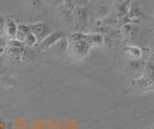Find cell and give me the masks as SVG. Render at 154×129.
<instances>
[{"label":"cell","instance_id":"7","mask_svg":"<svg viewBox=\"0 0 154 129\" xmlns=\"http://www.w3.org/2000/svg\"><path fill=\"white\" fill-rule=\"evenodd\" d=\"M22 44L24 45V46H25V47L31 48V47H33L34 45H36L38 44V40H37V38L34 36L33 33L30 32V33H28V35L26 36L25 40L23 41Z\"/></svg>","mask_w":154,"mask_h":129},{"label":"cell","instance_id":"8","mask_svg":"<svg viewBox=\"0 0 154 129\" xmlns=\"http://www.w3.org/2000/svg\"><path fill=\"white\" fill-rule=\"evenodd\" d=\"M110 5L108 4H104V5H100L98 8V14L101 17H107L110 13Z\"/></svg>","mask_w":154,"mask_h":129},{"label":"cell","instance_id":"17","mask_svg":"<svg viewBox=\"0 0 154 129\" xmlns=\"http://www.w3.org/2000/svg\"><path fill=\"white\" fill-rule=\"evenodd\" d=\"M0 69H1V62H0Z\"/></svg>","mask_w":154,"mask_h":129},{"label":"cell","instance_id":"9","mask_svg":"<svg viewBox=\"0 0 154 129\" xmlns=\"http://www.w3.org/2000/svg\"><path fill=\"white\" fill-rule=\"evenodd\" d=\"M63 2H64V6H65V9L69 11H71V12H74V10L76 9V6L73 2V0H63Z\"/></svg>","mask_w":154,"mask_h":129},{"label":"cell","instance_id":"13","mask_svg":"<svg viewBox=\"0 0 154 129\" xmlns=\"http://www.w3.org/2000/svg\"><path fill=\"white\" fill-rule=\"evenodd\" d=\"M6 47H7V41H5L3 38H0V55L3 52L6 51Z\"/></svg>","mask_w":154,"mask_h":129},{"label":"cell","instance_id":"4","mask_svg":"<svg viewBox=\"0 0 154 129\" xmlns=\"http://www.w3.org/2000/svg\"><path fill=\"white\" fill-rule=\"evenodd\" d=\"M73 14L77 27H84L88 23V11L86 7H77Z\"/></svg>","mask_w":154,"mask_h":129},{"label":"cell","instance_id":"5","mask_svg":"<svg viewBox=\"0 0 154 129\" xmlns=\"http://www.w3.org/2000/svg\"><path fill=\"white\" fill-rule=\"evenodd\" d=\"M17 30V24L12 18H6L5 20V26H4V35L7 37L9 40L16 39V34Z\"/></svg>","mask_w":154,"mask_h":129},{"label":"cell","instance_id":"15","mask_svg":"<svg viewBox=\"0 0 154 129\" xmlns=\"http://www.w3.org/2000/svg\"><path fill=\"white\" fill-rule=\"evenodd\" d=\"M126 0H117V2L119 4V3H123V2H125Z\"/></svg>","mask_w":154,"mask_h":129},{"label":"cell","instance_id":"10","mask_svg":"<svg viewBox=\"0 0 154 129\" xmlns=\"http://www.w3.org/2000/svg\"><path fill=\"white\" fill-rule=\"evenodd\" d=\"M42 0H29V6L33 10L40 8L42 6Z\"/></svg>","mask_w":154,"mask_h":129},{"label":"cell","instance_id":"12","mask_svg":"<svg viewBox=\"0 0 154 129\" xmlns=\"http://www.w3.org/2000/svg\"><path fill=\"white\" fill-rule=\"evenodd\" d=\"M90 0H73L76 8L77 7H86L89 4Z\"/></svg>","mask_w":154,"mask_h":129},{"label":"cell","instance_id":"2","mask_svg":"<svg viewBox=\"0 0 154 129\" xmlns=\"http://www.w3.org/2000/svg\"><path fill=\"white\" fill-rule=\"evenodd\" d=\"M28 26H29V28H30V31L34 34V36L37 38L38 42L42 41L43 39H45L48 35L51 34V33L53 32L52 29L50 28V26L43 21L32 23V24H28Z\"/></svg>","mask_w":154,"mask_h":129},{"label":"cell","instance_id":"14","mask_svg":"<svg viewBox=\"0 0 154 129\" xmlns=\"http://www.w3.org/2000/svg\"><path fill=\"white\" fill-rule=\"evenodd\" d=\"M128 53L130 55H132L133 57H138L141 54V52H140V49L138 48H135V47H130L129 50H128Z\"/></svg>","mask_w":154,"mask_h":129},{"label":"cell","instance_id":"3","mask_svg":"<svg viewBox=\"0 0 154 129\" xmlns=\"http://www.w3.org/2000/svg\"><path fill=\"white\" fill-rule=\"evenodd\" d=\"M66 37V35L62 31H54L51 34L48 35L45 39H43L42 41L38 42V47L41 49H48L51 47L55 46L57 42L59 41L63 38Z\"/></svg>","mask_w":154,"mask_h":129},{"label":"cell","instance_id":"11","mask_svg":"<svg viewBox=\"0 0 154 129\" xmlns=\"http://www.w3.org/2000/svg\"><path fill=\"white\" fill-rule=\"evenodd\" d=\"M5 20H6V18L3 17L1 15H0V38H3V37H5V35H4Z\"/></svg>","mask_w":154,"mask_h":129},{"label":"cell","instance_id":"1","mask_svg":"<svg viewBox=\"0 0 154 129\" xmlns=\"http://www.w3.org/2000/svg\"><path fill=\"white\" fill-rule=\"evenodd\" d=\"M91 45L85 41V34L84 38L82 40H77V41H69V46H67L66 52L75 57V58H83L85 55L90 50Z\"/></svg>","mask_w":154,"mask_h":129},{"label":"cell","instance_id":"16","mask_svg":"<svg viewBox=\"0 0 154 129\" xmlns=\"http://www.w3.org/2000/svg\"><path fill=\"white\" fill-rule=\"evenodd\" d=\"M126 1H127V2H130V3H131V0H126Z\"/></svg>","mask_w":154,"mask_h":129},{"label":"cell","instance_id":"6","mask_svg":"<svg viewBox=\"0 0 154 129\" xmlns=\"http://www.w3.org/2000/svg\"><path fill=\"white\" fill-rule=\"evenodd\" d=\"M30 28H29L28 24H17V30L16 34V40L23 42V41L25 40L26 36L28 35V33H30Z\"/></svg>","mask_w":154,"mask_h":129}]
</instances>
